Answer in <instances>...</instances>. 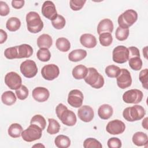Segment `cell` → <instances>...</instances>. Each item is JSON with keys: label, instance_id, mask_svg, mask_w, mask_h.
I'll return each mask as SVG.
<instances>
[{"label": "cell", "instance_id": "cell-46", "mask_svg": "<svg viewBox=\"0 0 148 148\" xmlns=\"http://www.w3.org/2000/svg\"><path fill=\"white\" fill-rule=\"evenodd\" d=\"M25 1L24 0H21V1H15L13 0L12 1V6L13 8L19 9H21L22 7H23L24 5Z\"/></svg>", "mask_w": 148, "mask_h": 148}, {"label": "cell", "instance_id": "cell-31", "mask_svg": "<svg viewBox=\"0 0 148 148\" xmlns=\"http://www.w3.org/2000/svg\"><path fill=\"white\" fill-rule=\"evenodd\" d=\"M49 125L47 128V133L54 135L57 134L60 130V125L59 123L54 119H49Z\"/></svg>", "mask_w": 148, "mask_h": 148}, {"label": "cell", "instance_id": "cell-19", "mask_svg": "<svg viewBox=\"0 0 148 148\" xmlns=\"http://www.w3.org/2000/svg\"><path fill=\"white\" fill-rule=\"evenodd\" d=\"M80 43L85 47L93 48L97 43L96 38L91 34H84L80 38Z\"/></svg>", "mask_w": 148, "mask_h": 148}, {"label": "cell", "instance_id": "cell-27", "mask_svg": "<svg viewBox=\"0 0 148 148\" xmlns=\"http://www.w3.org/2000/svg\"><path fill=\"white\" fill-rule=\"evenodd\" d=\"M21 26V21L19 18L15 17L9 18L6 23V27L8 30L11 32L17 31Z\"/></svg>", "mask_w": 148, "mask_h": 148}, {"label": "cell", "instance_id": "cell-36", "mask_svg": "<svg viewBox=\"0 0 148 148\" xmlns=\"http://www.w3.org/2000/svg\"><path fill=\"white\" fill-rule=\"evenodd\" d=\"M30 123L38 125L42 130H45L46 125V121L45 119L40 114H36L34 116L31 120Z\"/></svg>", "mask_w": 148, "mask_h": 148}, {"label": "cell", "instance_id": "cell-17", "mask_svg": "<svg viewBox=\"0 0 148 148\" xmlns=\"http://www.w3.org/2000/svg\"><path fill=\"white\" fill-rule=\"evenodd\" d=\"M32 97L39 102H43L46 101L50 96L49 90L43 87H37L32 90Z\"/></svg>", "mask_w": 148, "mask_h": 148}, {"label": "cell", "instance_id": "cell-24", "mask_svg": "<svg viewBox=\"0 0 148 148\" xmlns=\"http://www.w3.org/2000/svg\"><path fill=\"white\" fill-rule=\"evenodd\" d=\"M87 56V51L83 49L72 50L68 55V59L72 62H78L83 60Z\"/></svg>", "mask_w": 148, "mask_h": 148}, {"label": "cell", "instance_id": "cell-49", "mask_svg": "<svg viewBox=\"0 0 148 148\" xmlns=\"http://www.w3.org/2000/svg\"><path fill=\"white\" fill-rule=\"evenodd\" d=\"M145 53V54H144V56H145V57L146 58H147V46H146L144 49H143V53Z\"/></svg>", "mask_w": 148, "mask_h": 148}, {"label": "cell", "instance_id": "cell-43", "mask_svg": "<svg viewBox=\"0 0 148 148\" xmlns=\"http://www.w3.org/2000/svg\"><path fill=\"white\" fill-rule=\"evenodd\" d=\"M147 76H148V69L147 68L141 71L139 73V79L140 82L142 83V86L145 89L148 88V80H147Z\"/></svg>", "mask_w": 148, "mask_h": 148}, {"label": "cell", "instance_id": "cell-40", "mask_svg": "<svg viewBox=\"0 0 148 148\" xmlns=\"http://www.w3.org/2000/svg\"><path fill=\"white\" fill-rule=\"evenodd\" d=\"M5 57L9 60H12L14 58H18L17 53V46L14 47H11L5 49L4 51Z\"/></svg>", "mask_w": 148, "mask_h": 148}, {"label": "cell", "instance_id": "cell-33", "mask_svg": "<svg viewBox=\"0 0 148 148\" xmlns=\"http://www.w3.org/2000/svg\"><path fill=\"white\" fill-rule=\"evenodd\" d=\"M105 73L106 75L111 78L117 77L121 72V69L114 65H110L105 68Z\"/></svg>", "mask_w": 148, "mask_h": 148}, {"label": "cell", "instance_id": "cell-37", "mask_svg": "<svg viewBox=\"0 0 148 148\" xmlns=\"http://www.w3.org/2000/svg\"><path fill=\"white\" fill-rule=\"evenodd\" d=\"M129 35L128 28H122L118 27L116 30L115 36L116 39L120 41H123L126 40Z\"/></svg>", "mask_w": 148, "mask_h": 148}, {"label": "cell", "instance_id": "cell-30", "mask_svg": "<svg viewBox=\"0 0 148 148\" xmlns=\"http://www.w3.org/2000/svg\"><path fill=\"white\" fill-rule=\"evenodd\" d=\"M56 47L62 52H66L71 48L70 42L65 38H59L56 42Z\"/></svg>", "mask_w": 148, "mask_h": 148}, {"label": "cell", "instance_id": "cell-10", "mask_svg": "<svg viewBox=\"0 0 148 148\" xmlns=\"http://www.w3.org/2000/svg\"><path fill=\"white\" fill-rule=\"evenodd\" d=\"M5 83L12 90H17L21 86V76L15 72H10L5 76Z\"/></svg>", "mask_w": 148, "mask_h": 148}, {"label": "cell", "instance_id": "cell-16", "mask_svg": "<svg viewBox=\"0 0 148 148\" xmlns=\"http://www.w3.org/2000/svg\"><path fill=\"white\" fill-rule=\"evenodd\" d=\"M77 116L83 121L90 122L94 117V112L91 107L88 105H83L80 107L77 110Z\"/></svg>", "mask_w": 148, "mask_h": 148}, {"label": "cell", "instance_id": "cell-7", "mask_svg": "<svg viewBox=\"0 0 148 148\" xmlns=\"http://www.w3.org/2000/svg\"><path fill=\"white\" fill-rule=\"evenodd\" d=\"M20 72L27 78H32L38 73V67L35 61L27 60L23 61L20 66Z\"/></svg>", "mask_w": 148, "mask_h": 148}, {"label": "cell", "instance_id": "cell-42", "mask_svg": "<svg viewBox=\"0 0 148 148\" xmlns=\"http://www.w3.org/2000/svg\"><path fill=\"white\" fill-rule=\"evenodd\" d=\"M86 2V0H71L69 1L70 8L74 11L80 10Z\"/></svg>", "mask_w": 148, "mask_h": 148}, {"label": "cell", "instance_id": "cell-32", "mask_svg": "<svg viewBox=\"0 0 148 148\" xmlns=\"http://www.w3.org/2000/svg\"><path fill=\"white\" fill-rule=\"evenodd\" d=\"M128 64L130 68L134 71H139L142 66V61L140 57L134 56L128 58Z\"/></svg>", "mask_w": 148, "mask_h": 148}, {"label": "cell", "instance_id": "cell-39", "mask_svg": "<svg viewBox=\"0 0 148 148\" xmlns=\"http://www.w3.org/2000/svg\"><path fill=\"white\" fill-rule=\"evenodd\" d=\"M65 18L60 14H58L57 17L51 21V24L53 27L57 29H61L65 25Z\"/></svg>", "mask_w": 148, "mask_h": 148}, {"label": "cell", "instance_id": "cell-12", "mask_svg": "<svg viewBox=\"0 0 148 148\" xmlns=\"http://www.w3.org/2000/svg\"><path fill=\"white\" fill-rule=\"evenodd\" d=\"M84 96L82 92L77 89L71 90L68 97V103L73 108H80L82 106Z\"/></svg>", "mask_w": 148, "mask_h": 148}, {"label": "cell", "instance_id": "cell-18", "mask_svg": "<svg viewBox=\"0 0 148 148\" xmlns=\"http://www.w3.org/2000/svg\"><path fill=\"white\" fill-rule=\"evenodd\" d=\"M113 24L111 20L104 18L100 21L97 26V32L99 35L105 32L112 34L113 30Z\"/></svg>", "mask_w": 148, "mask_h": 148}, {"label": "cell", "instance_id": "cell-38", "mask_svg": "<svg viewBox=\"0 0 148 148\" xmlns=\"http://www.w3.org/2000/svg\"><path fill=\"white\" fill-rule=\"evenodd\" d=\"M83 147L84 148H101L102 147V145L96 139L92 138H88L84 141Z\"/></svg>", "mask_w": 148, "mask_h": 148}, {"label": "cell", "instance_id": "cell-3", "mask_svg": "<svg viewBox=\"0 0 148 148\" xmlns=\"http://www.w3.org/2000/svg\"><path fill=\"white\" fill-rule=\"evenodd\" d=\"M145 114L146 111L143 107L139 105L126 108L123 112V116L125 120L130 122L141 120Z\"/></svg>", "mask_w": 148, "mask_h": 148}, {"label": "cell", "instance_id": "cell-22", "mask_svg": "<svg viewBox=\"0 0 148 148\" xmlns=\"http://www.w3.org/2000/svg\"><path fill=\"white\" fill-rule=\"evenodd\" d=\"M132 142L138 146L146 145L148 142V137L146 134L143 132H136L132 136Z\"/></svg>", "mask_w": 148, "mask_h": 148}, {"label": "cell", "instance_id": "cell-9", "mask_svg": "<svg viewBox=\"0 0 148 148\" xmlns=\"http://www.w3.org/2000/svg\"><path fill=\"white\" fill-rule=\"evenodd\" d=\"M143 92L138 89H131L125 91L123 95V100L127 103L137 104L141 102Z\"/></svg>", "mask_w": 148, "mask_h": 148}, {"label": "cell", "instance_id": "cell-14", "mask_svg": "<svg viewBox=\"0 0 148 148\" xmlns=\"http://www.w3.org/2000/svg\"><path fill=\"white\" fill-rule=\"evenodd\" d=\"M125 129V124L120 120H113L109 121L106 127V131L112 135H119L124 132Z\"/></svg>", "mask_w": 148, "mask_h": 148}, {"label": "cell", "instance_id": "cell-23", "mask_svg": "<svg viewBox=\"0 0 148 148\" xmlns=\"http://www.w3.org/2000/svg\"><path fill=\"white\" fill-rule=\"evenodd\" d=\"M53 45L52 38L48 34H42L37 39V45L40 48L49 49Z\"/></svg>", "mask_w": 148, "mask_h": 148}, {"label": "cell", "instance_id": "cell-11", "mask_svg": "<svg viewBox=\"0 0 148 148\" xmlns=\"http://www.w3.org/2000/svg\"><path fill=\"white\" fill-rule=\"evenodd\" d=\"M42 77L47 80H53L60 74V69L57 65L51 64L45 65L41 70Z\"/></svg>", "mask_w": 148, "mask_h": 148}, {"label": "cell", "instance_id": "cell-6", "mask_svg": "<svg viewBox=\"0 0 148 148\" xmlns=\"http://www.w3.org/2000/svg\"><path fill=\"white\" fill-rule=\"evenodd\" d=\"M42 130L37 125L31 124L25 130L23 131L21 136L24 140L31 142L39 139L42 135Z\"/></svg>", "mask_w": 148, "mask_h": 148}, {"label": "cell", "instance_id": "cell-44", "mask_svg": "<svg viewBox=\"0 0 148 148\" xmlns=\"http://www.w3.org/2000/svg\"><path fill=\"white\" fill-rule=\"evenodd\" d=\"M108 147L109 148H120L121 147V141L118 138L113 137L109 139L107 142Z\"/></svg>", "mask_w": 148, "mask_h": 148}, {"label": "cell", "instance_id": "cell-50", "mask_svg": "<svg viewBox=\"0 0 148 148\" xmlns=\"http://www.w3.org/2000/svg\"><path fill=\"white\" fill-rule=\"evenodd\" d=\"M33 147H45V146L44 145H42L41 143H38V144H36V145H34L33 146Z\"/></svg>", "mask_w": 148, "mask_h": 148}, {"label": "cell", "instance_id": "cell-4", "mask_svg": "<svg viewBox=\"0 0 148 148\" xmlns=\"http://www.w3.org/2000/svg\"><path fill=\"white\" fill-rule=\"evenodd\" d=\"M84 79L87 84L97 89L102 88L105 83L103 77L99 73L95 68L92 67L88 68L87 74Z\"/></svg>", "mask_w": 148, "mask_h": 148}, {"label": "cell", "instance_id": "cell-20", "mask_svg": "<svg viewBox=\"0 0 148 148\" xmlns=\"http://www.w3.org/2000/svg\"><path fill=\"white\" fill-rule=\"evenodd\" d=\"M113 113V108L108 104H103L98 109L99 117L103 120H108L112 117Z\"/></svg>", "mask_w": 148, "mask_h": 148}, {"label": "cell", "instance_id": "cell-47", "mask_svg": "<svg viewBox=\"0 0 148 148\" xmlns=\"http://www.w3.org/2000/svg\"><path fill=\"white\" fill-rule=\"evenodd\" d=\"M0 43L2 44L7 39L8 35L6 32L3 31L2 29H0Z\"/></svg>", "mask_w": 148, "mask_h": 148}, {"label": "cell", "instance_id": "cell-35", "mask_svg": "<svg viewBox=\"0 0 148 148\" xmlns=\"http://www.w3.org/2000/svg\"><path fill=\"white\" fill-rule=\"evenodd\" d=\"M99 40L100 44L103 46H110L113 41V37L110 33L105 32L101 34L99 36Z\"/></svg>", "mask_w": 148, "mask_h": 148}, {"label": "cell", "instance_id": "cell-34", "mask_svg": "<svg viewBox=\"0 0 148 148\" xmlns=\"http://www.w3.org/2000/svg\"><path fill=\"white\" fill-rule=\"evenodd\" d=\"M36 56L39 60L42 62H47L50 59L51 53L48 49L40 48L38 50Z\"/></svg>", "mask_w": 148, "mask_h": 148}, {"label": "cell", "instance_id": "cell-48", "mask_svg": "<svg viewBox=\"0 0 148 148\" xmlns=\"http://www.w3.org/2000/svg\"><path fill=\"white\" fill-rule=\"evenodd\" d=\"M142 127L146 129V130H147V117H145L143 120L142 121Z\"/></svg>", "mask_w": 148, "mask_h": 148}, {"label": "cell", "instance_id": "cell-41", "mask_svg": "<svg viewBox=\"0 0 148 148\" xmlns=\"http://www.w3.org/2000/svg\"><path fill=\"white\" fill-rule=\"evenodd\" d=\"M16 94L18 99L20 100H24L28 97V90L25 86L21 85L20 88L16 90Z\"/></svg>", "mask_w": 148, "mask_h": 148}, {"label": "cell", "instance_id": "cell-1", "mask_svg": "<svg viewBox=\"0 0 148 148\" xmlns=\"http://www.w3.org/2000/svg\"><path fill=\"white\" fill-rule=\"evenodd\" d=\"M56 113L58 118L66 126H73L77 121L75 113L68 110L67 107L62 103H59L56 108Z\"/></svg>", "mask_w": 148, "mask_h": 148}, {"label": "cell", "instance_id": "cell-8", "mask_svg": "<svg viewBox=\"0 0 148 148\" xmlns=\"http://www.w3.org/2000/svg\"><path fill=\"white\" fill-rule=\"evenodd\" d=\"M128 48L123 45H119L114 48L112 52V59L114 62L123 64L128 60Z\"/></svg>", "mask_w": 148, "mask_h": 148}, {"label": "cell", "instance_id": "cell-29", "mask_svg": "<svg viewBox=\"0 0 148 148\" xmlns=\"http://www.w3.org/2000/svg\"><path fill=\"white\" fill-rule=\"evenodd\" d=\"M22 132L23 128L21 125L18 123L12 124L8 128V134L12 138H19L21 135Z\"/></svg>", "mask_w": 148, "mask_h": 148}, {"label": "cell", "instance_id": "cell-5", "mask_svg": "<svg viewBox=\"0 0 148 148\" xmlns=\"http://www.w3.org/2000/svg\"><path fill=\"white\" fill-rule=\"evenodd\" d=\"M137 19V12L133 9H128L119 16L117 20L119 27L128 28L136 21Z\"/></svg>", "mask_w": 148, "mask_h": 148}, {"label": "cell", "instance_id": "cell-21", "mask_svg": "<svg viewBox=\"0 0 148 148\" xmlns=\"http://www.w3.org/2000/svg\"><path fill=\"white\" fill-rule=\"evenodd\" d=\"M17 47L18 58H28L30 57L33 54L32 47L28 44H22Z\"/></svg>", "mask_w": 148, "mask_h": 148}, {"label": "cell", "instance_id": "cell-25", "mask_svg": "<svg viewBox=\"0 0 148 148\" xmlns=\"http://www.w3.org/2000/svg\"><path fill=\"white\" fill-rule=\"evenodd\" d=\"M88 72V68L83 65H78L72 70V76L77 80L84 79Z\"/></svg>", "mask_w": 148, "mask_h": 148}, {"label": "cell", "instance_id": "cell-28", "mask_svg": "<svg viewBox=\"0 0 148 148\" xmlns=\"http://www.w3.org/2000/svg\"><path fill=\"white\" fill-rule=\"evenodd\" d=\"M54 143L57 147L67 148L71 145V140L67 136L59 135L56 138Z\"/></svg>", "mask_w": 148, "mask_h": 148}, {"label": "cell", "instance_id": "cell-26", "mask_svg": "<svg viewBox=\"0 0 148 148\" xmlns=\"http://www.w3.org/2000/svg\"><path fill=\"white\" fill-rule=\"evenodd\" d=\"M16 97L12 91H6L1 95V100L3 104L10 106L14 104L16 101Z\"/></svg>", "mask_w": 148, "mask_h": 148}, {"label": "cell", "instance_id": "cell-45", "mask_svg": "<svg viewBox=\"0 0 148 148\" xmlns=\"http://www.w3.org/2000/svg\"><path fill=\"white\" fill-rule=\"evenodd\" d=\"M10 12V9L8 4L1 1H0V15L1 16H6L8 15Z\"/></svg>", "mask_w": 148, "mask_h": 148}, {"label": "cell", "instance_id": "cell-15", "mask_svg": "<svg viewBox=\"0 0 148 148\" xmlns=\"http://www.w3.org/2000/svg\"><path fill=\"white\" fill-rule=\"evenodd\" d=\"M41 12L43 16L51 21L56 18L58 15L55 5L50 1L44 2L42 6Z\"/></svg>", "mask_w": 148, "mask_h": 148}, {"label": "cell", "instance_id": "cell-13", "mask_svg": "<svg viewBox=\"0 0 148 148\" xmlns=\"http://www.w3.org/2000/svg\"><path fill=\"white\" fill-rule=\"evenodd\" d=\"M117 84L118 87L121 89H125L132 84V77L130 72L127 69H121L119 75L116 77Z\"/></svg>", "mask_w": 148, "mask_h": 148}, {"label": "cell", "instance_id": "cell-2", "mask_svg": "<svg viewBox=\"0 0 148 148\" xmlns=\"http://www.w3.org/2000/svg\"><path fill=\"white\" fill-rule=\"evenodd\" d=\"M27 27L28 31L32 34H36L42 31L43 28V23L36 12H29L26 15Z\"/></svg>", "mask_w": 148, "mask_h": 148}]
</instances>
